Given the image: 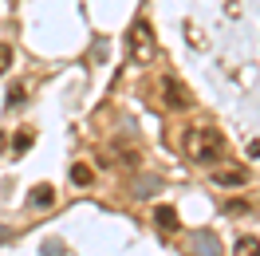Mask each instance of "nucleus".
<instances>
[{"mask_svg":"<svg viewBox=\"0 0 260 256\" xmlns=\"http://www.w3.org/2000/svg\"><path fill=\"white\" fill-rule=\"evenodd\" d=\"M48 256H59V244H55V240L48 244Z\"/></svg>","mask_w":260,"mask_h":256,"instance_id":"4468645a","label":"nucleus"},{"mask_svg":"<svg viewBox=\"0 0 260 256\" xmlns=\"http://www.w3.org/2000/svg\"><path fill=\"white\" fill-rule=\"evenodd\" d=\"M8 67H12V48H8V44H0V75H4Z\"/></svg>","mask_w":260,"mask_h":256,"instance_id":"ddd939ff","label":"nucleus"},{"mask_svg":"<svg viewBox=\"0 0 260 256\" xmlns=\"http://www.w3.org/2000/svg\"><path fill=\"white\" fill-rule=\"evenodd\" d=\"M71 181H75V185H91V181H95V174H91V166H71Z\"/></svg>","mask_w":260,"mask_h":256,"instance_id":"9d476101","label":"nucleus"},{"mask_svg":"<svg viewBox=\"0 0 260 256\" xmlns=\"http://www.w3.org/2000/svg\"><path fill=\"white\" fill-rule=\"evenodd\" d=\"M4 240H8V229H4V225H0V244H4Z\"/></svg>","mask_w":260,"mask_h":256,"instance_id":"dca6fc26","label":"nucleus"},{"mask_svg":"<svg viewBox=\"0 0 260 256\" xmlns=\"http://www.w3.org/2000/svg\"><path fill=\"white\" fill-rule=\"evenodd\" d=\"M185 158L193 166H221L229 158V142L217 126H189L185 130Z\"/></svg>","mask_w":260,"mask_h":256,"instance_id":"f257e3e1","label":"nucleus"},{"mask_svg":"<svg viewBox=\"0 0 260 256\" xmlns=\"http://www.w3.org/2000/svg\"><path fill=\"white\" fill-rule=\"evenodd\" d=\"M158 99H162V107H170V111H189L193 107V95H189V87L178 75H162L158 79Z\"/></svg>","mask_w":260,"mask_h":256,"instance_id":"7ed1b4c3","label":"nucleus"},{"mask_svg":"<svg viewBox=\"0 0 260 256\" xmlns=\"http://www.w3.org/2000/svg\"><path fill=\"white\" fill-rule=\"evenodd\" d=\"M138 158H142V154H138V146H118V162H122V166H130V170H134V166H138Z\"/></svg>","mask_w":260,"mask_h":256,"instance_id":"9b49d317","label":"nucleus"},{"mask_svg":"<svg viewBox=\"0 0 260 256\" xmlns=\"http://www.w3.org/2000/svg\"><path fill=\"white\" fill-rule=\"evenodd\" d=\"M24 103H28V83H16V87L8 91V107L16 111V107H24Z\"/></svg>","mask_w":260,"mask_h":256,"instance_id":"1a4fd4ad","label":"nucleus"},{"mask_svg":"<svg viewBox=\"0 0 260 256\" xmlns=\"http://www.w3.org/2000/svg\"><path fill=\"white\" fill-rule=\"evenodd\" d=\"M126 51H130V63L146 67L158 59V36H154V28H150V20H134L126 32Z\"/></svg>","mask_w":260,"mask_h":256,"instance_id":"f03ea898","label":"nucleus"},{"mask_svg":"<svg viewBox=\"0 0 260 256\" xmlns=\"http://www.w3.org/2000/svg\"><path fill=\"white\" fill-rule=\"evenodd\" d=\"M28 205L32 209H51L55 205V189H51V185H36V189L28 193Z\"/></svg>","mask_w":260,"mask_h":256,"instance_id":"423d86ee","label":"nucleus"},{"mask_svg":"<svg viewBox=\"0 0 260 256\" xmlns=\"http://www.w3.org/2000/svg\"><path fill=\"white\" fill-rule=\"evenodd\" d=\"M4 146H8V138H4V126H0V154H4Z\"/></svg>","mask_w":260,"mask_h":256,"instance_id":"2eb2a0df","label":"nucleus"},{"mask_svg":"<svg viewBox=\"0 0 260 256\" xmlns=\"http://www.w3.org/2000/svg\"><path fill=\"white\" fill-rule=\"evenodd\" d=\"M32 138H36L32 130H20L16 138H12V150H16V154H28V146H32Z\"/></svg>","mask_w":260,"mask_h":256,"instance_id":"f8f14e48","label":"nucleus"},{"mask_svg":"<svg viewBox=\"0 0 260 256\" xmlns=\"http://www.w3.org/2000/svg\"><path fill=\"white\" fill-rule=\"evenodd\" d=\"M233 256H260V240L256 237H241L233 244Z\"/></svg>","mask_w":260,"mask_h":256,"instance_id":"6e6552de","label":"nucleus"},{"mask_svg":"<svg viewBox=\"0 0 260 256\" xmlns=\"http://www.w3.org/2000/svg\"><path fill=\"white\" fill-rule=\"evenodd\" d=\"M213 181L221 189H237V185H248V170L244 166H221V170H213Z\"/></svg>","mask_w":260,"mask_h":256,"instance_id":"20e7f679","label":"nucleus"},{"mask_svg":"<svg viewBox=\"0 0 260 256\" xmlns=\"http://www.w3.org/2000/svg\"><path fill=\"white\" fill-rule=\"evenodd\" d=\"M154 225H158V233H166V237L178 233V229H181L178 209H174V205H158V209H154Z\"/></svg>","mask_w":260,"mask_h":256,"instance_id":"39448f33","label":"nucleus"},{"mask_svg":"<svg viewBox=\"0 0 260 256\" xmlns=\"http://www.w3.org/2000/svg\"><path fill=\"white\" fill-rule=\"evenodd\" d=\"M189 256H217V240H213L209 233H197V237L189 240Z\"/></svg>","mask_w":260,"mask_h":256,"instance_id":"0eeeda50","label":"nucleus"}]
</instances>
